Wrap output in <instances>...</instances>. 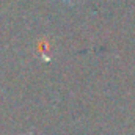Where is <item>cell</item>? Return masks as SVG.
<instances>
[{
  "label": "cell",
  "mask_w": 135,
  "mask_h": 135,
  "mask_svg": "<svg viewBox=\"0 0 135 135\" xmlns=\"http://www.w3.org/2000/svg\"><path fill=\"white\" fill-rule=\"evenodd\" d=\"M65 2H69V0H65Z\"/></svg>",
  "instance_id": "1"
}]
</instances>
